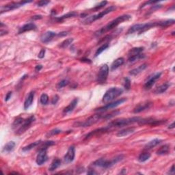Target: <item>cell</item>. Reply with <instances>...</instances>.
I'll use <instances>...</instances> for the list:
<instances>
[{"label":"cell","instance_id":"cell-1","mask_svg":"<svg viewBox=\"0 0 175 175\" xmlns=\"http://www.w3.org/2000/svg\"><path fill=\"white\" fill-rule=\"evenodd\" d=\"M131 16L129 15H123L119 16V17H118L116 19H114V20L111 21V22H109V23H107L105 26H104V27H101V29L95 32V35L97 37L101 36L102 34H103L106 32L112 30V29L117 27L119 24L125 22V21H129L130 19H131Z\"/></svg>","mask_w":175,"mask_h":175},{"label":"cell","instance_id":"cell-2","mask_svg":"<svg viewBox=\"0 0 175 175\" xmlns=\"http://www.w3.org/2000/svg\"><path fill=\"white\" fill-rule=\"evenodd\" d=\"M123 159V155H118V156L116 157L115 158L112 159V160H106L103 158L99 159L95 161L94 162L93 165L95 167H99V168H111L112 166L115 165L116 164H117L118 162L121 161Z\"/></svg>","mask_w":175,"mask_h":175},{"label":"cell","instance_id":"cell-3","mask_svg":"<svg viewBox=\"0 0 175 175\" xmlns=\"http://www.w3.org/2000/svg\"><path fill=\"white\" fill-rule=\"evenodd\" d=\"M140 119V117L121 118V119L115 120V121L111 122L108 125V126L109 127H122L124 126H127V125H131V124L135 123H138Z\"/></svg>","mask_w":175,"mask_h":175},{"label":"cell","instance_id":"cell-4","mask_svg":"<svg viewBox=\"0 0 175 175\" xmlns=\"http://www.w3.org/2000/svg\"><path fill=\"white\" fill-rule=\"evenodd\" d=\"M123 93V90L122 88L117 87L110 88L104 95L103 97V103H108V102L110 103L111 101H112L115 99L121 96Z\"/></svg>","mask_w":175,"mask_h":175},{"label":"cell","instance_id":"cell-5","mask_svg":"<svg viewBox=\"0 0 175 175\" xmlns=\"http://www.w3.org/2000/svg\"><path fill=\"white\" fill-rule=\"evenodd\" d=\"M116 8L115 6H109L107 8H106V9L103 10V11L100 12L99 13L97 14V15L91 16V17H88V18L86 19V20L84 21V23L85 24L92 23L95 22V21L98 20V19H100L103 18L104 16L106 15H107V14L110 13V12L114 11V10H116Z\"/></svg>","mask_w":175,"mask_h":175},{"label":"cell","instance_id":"cell-6","mask_svg":"<svg viewBox=\"0 0 175 175\" xmlns=\"http://www.w3.org/2000/svg\"><path fill=\"white\" fill-rule=\"evenodd\" d=\"M103 118V115L101 114H95L91 116V117H89L88 119H86V121L84 122H78V123H76L75 127H91L92 125H95V123H97V122H99L101 119Z\"/></svg>","mask_w":175,"mask_h":175},{"label":"cell","instance_id":"cell-7","mask_svg":"<svg viewBox=\"0 0 175 175\" xmlns=\"http://www.w3.org/2000/svg\"><path fill=\"white\" fill-rule=\"evenodd\" d=\"M32 2V1H18V2H11L8 3V4L4 5L1 7V9H0V13L3 14L4 12L12 11V10L17 9V8H20V7L23 6V5L26 4V3H31Z\"/></svg>","mask_w":175,"mask_h":175},{"label":"cell","instance_id":"cell-8","mask_svg":"<svg viewBox=\"0 0 175 175\" xmlns=\"http://www.w3.org/2000/svg\"><path fill=\"white\" fill-rule=\"evenodd\" d=\"M109 66L107 64H104L100 68L97 75V82L99 84H104L107 79L109 74Z\"/></svg>","mask_w":175,"mask_h":175},{"label":"cell","instance_id":"cell-9","mask_svg":"<svg viewBox=\"0 0 175 175\" xmlns=\"http://www.w3.org/2000/svg\"><path fill=\"white\" fill-rule=\"evenodd\" d=\"M35 121V117L34 116H31L30 117H29L27 119L25 120L24 123L19 127V128L17 130V132H16V134L17 135H21L23 133L27 131L28 129L30 128L31 126V125Z\"/></svg>","mask_w":175,"mask_h":175},{"label":"cell","instance_id":"cell-10","mask_svg":"<svg viewBox=\"0 0 175 175\" xmlns=\"http://www.w3.org/2000/svg\"><path fill=\"white\" fill-rule=\"evenodd\" d=\"M127 101V99L125 98H123L121 99L116 101L114 102H110V103L107 104V105H105V106H103V107H101L99 108H97L95 109V111L96 112H105V111L108 110L109 109H112L114 108V107H117V106L121 105L122 103H123L124 102H125Z\"/></svg>","mask_w":175,"mask_h":175},{"label":"cell","instance_id":"cell-11","mask_svg":"<svg viewBox=\"0 0 175 175\" xmlns=\"http://www.w3.org/2000/svg\"><path fill=\"white\" fill-rule=\"evenodd\" d=\"M161 75H162V72H156V73H155L154 75L150 76V77H148V80L146 81V83H145L144 88L146 90L151 89V88H152V86L155 84V82H156L157 79H160Z\"/></svg>","mask_w":175,"mask_h":175},{"label":"cell","instance_id":"cell-12","mask_svg":"<svg viewBox=\"0 0 175 175\" xmlns=\"http://www.w3.org/2000/svg\"><path fill=\"white\" fill-rule=\"evenodd\" d=\"M152 105H153V103H152L151 101H144L143 102V103L137 104L135 107V108L133 109V112L134 114H138V113L142 112L143 111L146 110V109L151 108Z\"/></svg>","mask_w":175,"mask_h":175},{"label":"cell","instance_id":"cell-13","mask_svg":"<svg viewBox=\"0 0 175 175\" xmlns=\"http://www.w3.org/2000/svg\"><path fill=\"white\" fill-rule=\"evenodd\" d=\"M75 156V148L74 146H71L68 148L66 155L64 157V161L66 164L71 163L73 162Z\"/></svg>","mask_w":175,"mask_h":175},{"label":"cell","instance_id":"cell-14","mask_svg":"<svg viewBox=\"0 0 175 175\" xmlns=\"http://www.w3.org/2000/svg\"><path fill=\"white\" fill-rule=\"evenodd\" d=\"M48 157H47V149H40L39 150V153L36 157V164L38 165L41 166L47 162Z\"/></svg>","mask_w":175,"mask_h":175},{"label":"cell","instance_id":"cell-15","mask_svg":"<svg viewBox=\"0 0 175 175\" xmlns=\"http://www.w3.org/2000/svg\"><path fill=\"white\" fill-rule=\"evenodd\" d=\"M56 36H57V34L54 32L47 31L43 34H42V36H40V40L43 43H48V42L52 41Z\"/></svg>","mask_w":175,"mask_h":175},{"label":"cell","instance_id":"cell-16","mask_svg":"<svg viewBox=\"0 0 175 175\" xmlns=\"http://www.w3.org/2000/svg\"><path fill=\"white\" fill-rule=\"evenodd\" d=\"M109 129H110V127H109V126H107L106 127H102V128L97 129L96 130L90 132L89 133H88L87 135H86V137H85V139H89L90 137H93V136H95V135H99V134L103 133H105V132L108 131L109 130Z\"/></svg>","mask_w":175,"mask_h":175},{"label":"cell","instance_id":"cell-17","mask_svg":"<svg viewBox=\"0 0 175 175\" xmlns=\"http://www.w3.org/2000/svg\"><path fill=\"white\" fill-rule=\"evenodd\" d=\"M36 29V25L34 23H28L27 24H25L24 25H23L22 27L19 28L18 33L20 34L24 33L25 32L31 31V30H34Z\"/></svg>","mask_w":175,"mask_h":175},{"label":"cell","instance_id":"cell-18","mask_svg":"<svg viewBox=\"0 0 175 175\" xmlns=\"http://www.w3.org/2000/svg\"><path fill=\"white\" fill-rule=\"evenodd\" d=\"M34 95L35 92L34 91H31L30 93L28 94V95L26 97L25 100L24 102V109H27L30 107L32 105L33 101H34Z\"/></svg>","mask_w":175,"mask_h":175},{"label":"cell","instance_id":"cell-19","mask_svg":"<svg viewBox=\"0 0 175 175\" xmlns=\"http://www.w3.org/2000/svg\"><path fill=\"white\" fill-rule=\"evenodd\" d=\"M77 103H78V99H74L69 103V105L64 109L63 114H67L72 112L73 109H75L76 106H77Z\"/></svg>","mask_w":175,"mask_h":175},{"label":"cell","instance_id":"cell-20","mask_svg":"<svg viewBox=\"0 0 175 175\" xmlns=\"http://www.w3.org/2000/svg\"><path fill=\"white\" fill-rule=\"evenodd\" d=\"M155 27H158L157 22H151V23H144L142 30L139 31V34H141L144 33L147 30H149L151 29V28Z\"/></svg>","mask_w":175,"mask_h":175},{"label":"cell","instance_id":"cell-21","mask_svg":"<svg viewBox=\"0 0 175 175\" xmlns=\"http://www.w3.org/2000/svg\"><path fill=\"white\" fill-rule=\"evenodd\" d=\"M134 131H135V128H133V127H129V128H126L124 129L123 130L119 131L117 134H116V135H117L118 137H124V136H126L129 135L131 133H133Z\"/></svg>","mask_w":175,"mask_h":175},{"label":"cell","instance_id":"cell-22","mask_svg":"<svg viewBox=\"0 0 175 175\" xmlns=\"http://www.w3.org/2000/svg\"><path fill=\"white\" fill-rule=\"evenodd\" d=\"M146 67H147V64H143L140 65V66H139L138 67H137V68H135L133 70H130L129 75H132V76L137 75L138 74L140 73V72H142L143 70L146 69Z\"/></svg>","mask_w":175,"mask_h":175},{"label":"cell","instance_id":"cell-23","mask_svg":"<svg viewBox=\"0 0 175 175\" xmlns=\"http://www.w3.org/2000/svg\"><path fill=\"white\" fill-rule=\"evenodd\" d=\"M162 142V141L160 139H157V138L154 139H153V140L150 141L149 142L147 143V144L145 145L144 148L146 150L152 149L153 148H154L155 147V146H157V145L160 144Z\"/></svg>","mask_w":175,"mask_h":175},{"label":"cell","instance_id":"cell-24","mask_svg":"<svg viewBox=\"0 0 175 175\" xmlns=\"http://www.w3.org/2000/svg\"><path fill=\"white\" fill-rule=\"evenodd\" d=\"M124 62H125V60H124L123 58H117L116 60H115L113 62L112 65H111V70H114L117 69L118 67L123 64Z\"/></svg>","mask_w":175,"mask_h":175},{"label":"cell","instance_id":"cell-25","mask_svg":"<svg viewBox=\"0 0 175 175\" xmlns=\"http://www.w3.org/2000/svg\"><path fill=\"white\" fill-rule=\"evenodd\" d=\"M77 15V13L76 12H68V13L66 14V15H64L62 16H61L60 17H57L56 18V20L58 23H60L62 21H63L64 19L70 18V17H74L75 16Z\"/></svg>","mask_w":175,"mask_h":175},{"label":"cell","instance_id":"cell-26","mask_svg":"<svg viewBox=\"0 0 175 175\" xmlns=\"http://www.w3.org/2000/svg\"><path fill=\"white\" fill-rule=\"evenodd\" d=\"M170 86V84L168 82L164 83V84H162L161 86L157 87L156 89H155V93L156 94H162L165 93V92L168 89Z\"/></svg>","mask_w":175,"mask_h":175},{"label":"cell","instance_id":"cell-27","mask_svg":"<svg viewBox=\"0 0 175 175\" xmlns=\"http://www.w3.org/2000/svg\"><path fill=\"white\" fill-rule=\"evenodd\" d=\"M15 142L13 141H10V142H8L7 144L3 146L2 151L3 153H10L12 152L14 150V148L15 147Z\"/></svg>","mask_w":175,"mask_h":175},{"label":"cell","instance_id":"cell-28","mask_svg":"<svg viewBox=\"0 0 175 175\" xmlns=\"http://www.w3.org/2000/svg\"><path fill=\"white\" fill-rule=\"evenodd\" d=\"M143 25L144 24L142 23L133 25V26H131V27L128 30V31H127V34H133L135 32H139V31L142 30Z\"/></svg>","mask_w":175,"mask_h":175},{"label":"cell","instance_id":"cell-29","mask_svg":"<svg viewBox=\"0 0 175 175\" xmlns=\"http://www.w3.org/2000/svg\"><path fill=\"white\" fill-rule=\"evenodd\" d=\"M174 23V19H168V20L163 21H159L157 22V24H158L159 27H167L168 26L172 25Z\"/></svg>","mask_w":175,"mask_h":175},{"label":"cell","instance_id":"cell-30","mask_svg":"<svg viewBox=\"0 0 175 175\" xmlns=\"http://www.w3.org/2000/svg\"><path fill=\"white\" fill-rule=\"evenodd\" d=\"M169 151H170V146L168 144H165L164 145V146H161L160 149L157 150L156 153L159 155H164L168 154Z\"/></svg>","mask_w":175,"mask_h":175},{"label":"cell","instance_id":"cell-31","mask_svg":"<svg viewBox=\"0 0 175 175\" xmlns=\"http://www.w3.org/2000/svg\"><path fill=\"white\" fill-rule=\"evenodd\" d=\"M143 50H144V47H135V48L130 49L128 53L129 57L140 54L143 52Z\"/></svg>","mask_w":175,"mask_h":175},{"label":"cell","instance_id":"cell-32","mask_svg":"<svg viewBox=\"0 0 175 175\" xmlns=\"http://www.w3.org/2000/svg\"><path fill=\"white\" fill-rule=\"evenodd\" d=\"M151 156V154H150L149 153H148V152H143V153H142L139 155L137 160H138V162H141V163H143V162H146V161L149 160Z\"/></svg>","mask_w":175,"mask_h":175},{"label":"cell","instance_id":"cell-33","mask_svg":"<svg viewBox=\"0 0 175 175\" xmlns=\"http://www.w3.org/2000/svg\"><path fill=\"white\" fill-rule=\"evenodd\" d=\"M60 165H61V160H59V159H56V160L53 161L52 163L51 164V165L49 168V170L51 171V172L54 171L55 170L57 169Z\"/></svg>","mask_w":175,"mask_h":175},{"label":"cell","instance_id":"cell-34","mask_svg":"<svg viewBox=\"0 0 175 175\" xmlns=\"http://www.w3.org/2000/svg\"><path fill=\"white\" fill-rule=\"evenodd\" d=\"M40 143H41V141H36V142L31 143L30 144L27 145V146H25V147L23 148L22 151L23 152H27V151H30V150L32 149V148H35L36 146H38V145H40Z\"/></svg>","mask_w":175,"mask_h":175},{"label":"cell","instance_id":"cell-35","mask_svg":"<svg viewBox=\"0 0 175 175\" xmlns=\"http://www.w3.org/2000/svg\"><path fill=\"white\" fill-rule=\"evenodd\" d=\"M24 121H25L24 118H23L19 117V118H16L15 121H14L13 123H12V128L15 129V128H17V127H19L23 123H24Z\"/></svg>","mask_w":175,"mask_h":175},{"label":"cell","instance_id":"cell-36","mask_svg":"<svg viewBox=\"0 0 175 175\" xmlns=\"http://www.w3.org/2000/svg\"><path fill=\"white\" fill-rule=\"evenodd\" d=\"M55 144V142L54 141H46V142H41L40 143V145L41 146H40L39 150L40 149H47L48 148L49 146H53V145Z\"/></svg>","mask_w":175,"mask_h":175},{"label":"cell","instance_id":"cell-37","mask_svg":"<svg viewBox=\"0 0 175 175\" xmlns=\"http://www.w3.org/2000/svg\"><path fill=\"white\" fill-rule=\"evenodd\" d=\"M62 132V130L61 129H54L49 131H48L47 133V134H46V137H52V136H54V135H58V134Z\"/></svg>","mask_w":175,"mask_h":175},{"label":"cell","instance_id":"cell-38","mask_svg":"<svg viewBox=\"0 0 175 175\" xmlns=\"http://www.w3.org/2000/svg\"><path fill=\"white\" fill-rule=\"evenodd\" d=\"M72 42H73V38H68V39L64 40L62 42H61V44L60 45V47L62 49H66Z\"/></svg>","mask_w":175,"mask_h":175},{"label":"cell","instance_id":"cell-39","mask_svg":"<svg viewBox=\"0 0 175 175\" xmlns=\"http://www.w3.org/2000/svg\"><path fill=\"white\" fill-rule=\"evenodd\" d=\"M120 113H121V112H120V111H118V110L113 111V112H112L111 113H109V114H108L103 115V119H105V120L110 119V118H112L113 117H114V116H117V115L119 114Z\"/></svg>","mask_w":175,"mask_h":175},{"label":"cell","instance_id":"cell-40","mask_svg":"<svg viewBox=\"0 0 175 175\" xmlns=\"http://www.w3.org/2000/svg\"><path fill=\"white\" fill-rule=\"evenodd\" d=\"M108 47H109V44H107V43L103 44V45L101 46L99 48L97 49L96 53H95V57H97L98 56H99V55L101 54L102 52H104V51H105V49H107Z\"/></svg>","mask_w":175,"mask_h":175},{"label":"cell","instance_id":"cell-41","mask_svg":"<svg viewBox=\"0 0 175 175\" xmlns=\"http://www.w3.org/2000/svg\"><path fill=\"white\" fill-rule=\"evenodd\" d=\"M145 58L144 55L140 54L138 55H136V56L129 57V62H135L136 60H138L139 59H142V58Z\"/></svg>","mask_w":175,"mask_h":175},{"label":"cell","instance_id":"cell-42","mask_svg":"<svg viewBox=\"0 0 175 175\" xmlns=\"http://www.w3.org/2000/svg\"><path fill=\"white\" fill-rule=\"evenodd\" d=\"M40 103L42 104V105H47L49 102V97L47 94L43 93L42 95L40 96Z\"/></svg>","mask_w":175,"mask_h":175},{"label":"cell","instance_id":"cell-43","mask_svg":"<svg viewBox=\"0 0 175 175\" xmlns=\"http://www.w3.org/2000/svg\"><path fill=\"white\" fill-rule=\"evenodd\" d=\"M68 84H69V81L67 80V79H62L57 84V88L58 89H61V88L68 85Z\"/></svg>","mask_w":175,"mask_h":175},{"label":"cell","instance_id":"cell-44","mask_svg":"<svg viewBox=\"0 0 175 175\" xmlns=\"http://www.w3.org/2000/svg\"><path fill=\"white\" fill-rule=\"evenodd\" d=\"M125 80V84H124V87H125L126 91H129L131 88V81L128 77H125L124 79Z\"/></svg>","mask_w":175,"mask_h":175},{"label":"cell","instance_id":"cell-45","mask_svg":"<svg viewBox=\"0 0 175 175\" xmlns=\"http://www.w3.org/2000/svg\"><path fill=\"white\" fill-rule=\"evenodd\" d=\"M107 1H101V2L99 4H98V5H97L95 7V8H93V10H95V11H97V10H100V9H101V8H103L104 6H105L106 4H107Z\"/></svg>","mask_w":175,"mask_h":175},{"label":"cell","instance_id":"cell-46","mask_svg":"<svg viewBox=\"0 0 175 175\" xmlns=\"http://www.w3.org/2000/svg\"><path fill=\"white\" fill-rule=\"evenodd\" d=\"M50 3V1H45V0H42V1H39L36 3V6L38 7H43L47 6V4Z\"/></svg>","mask_w":175,"mask_h":175},{"label":"cell","instance_id":"cell-47","mask_svg":"<svg viewBox=\"0 0 175 175\" xmlns=\"http://www.w3.org/2000/svg\"><path fill=\"white\" fill-rule=\"evenodd\" d=\"M159 2H160V1H146V2H144V3H142V4L139 6V9H142V8H143L146 6H147V5L152 4V3H157Z\"/></svg>","mask_w":175,"mask_h":175},{"label":"cell","instance_id":"cell-48","mask_svg":"<svg viewBox=\"0 0 175 175\" xmlns=\"http://www.w3.org/2000/svg\"><path fill=\"white\" fill-rule=\"evenodd\" d=\"M162 5H153V6L150 8L149 11H148V14H151L153 12H155V10L160 9V8H162Z\"/></svg>","mask_w":175,"mask_h":175},{"label":"cell","instance_id":"cell-49","mask_svg":"<svg viewBox=\"0 0 175 175\" xmlns=\"http://www.w3.org/2000/svg\"><path fill=\"white\" fill-rule=\"evenodd\" d=\"M58 100H59V97L58 96V95H55V96L53 97L52 99V103L53 105H55V104H56L58 103Z\"/></svg>","mask_w":175,"mask_h":175},{"label":"cell","instance_id":"cell-50","mask_svg":"<svg viewBox=\"0 0 175 175\" xmlns=\"http://www.w3.org/2000/svg\"><path fill=\"white\" fill-rule=\"evenodd\" d=\"M45 49H41V50H40V53L39 54H38V57L39 58H40V59H42V58H43L44 57H45Z\"/></svg>","mask_w":175,"mask_h":175},{"label":"cell","instance_id":"cell-51","mask_svg":"<svg viewBox=\"0 0 175 175\" xmlns=\"http://www.w3.org/2000/svg\"><path fill=\"white\" fill-rule=\"evenodd\" d=\"M12 95V92H11V91L8 92V93L6 94V97H5V101H9L10 99L11 98Z\"/></svg>","mask_w":175,"mask_h":175},{"label":"cell","instance_id":"cell-52","mask_svg":"<svg viewBox=\"0 0 175 175\" xmlns=\"http://www.w3.org/2000/svg\"><path fill=\"white\" fill-rule=\"evenodd\" d=\"M42 18V15H34L33 17H31V20L35 21V20H38V19H41Z\"/></svg>","mask_w":175,"mask_h":175},{"label":"cell","instance_id":"cell-53","mask_svg":"<svg viewBox=\"0 0 175 175\" xmlns=\"http://www.w3.org/2000/svg\"><path fill=\"white\" fill-rule=\"evenodd\" d=\"M174 172H175V170H174V164H173V165L172 166V167H171V168L170 169L168 174H174Z\"/></svg>","mask_w":175,"mask_h":175},{"label":"cell","instance_id":"cell-54","mask_svg":"<svg viewBox=\"0 0 175 175\" xmlns=\"http://www.w3.org/2000/svg\"><path fill=\"white\" fill-rule=\"evenodd\" d=\"M42 68V65H40V64H38V65H36V67H35V70H36V71H40V70H41Z\"/></svg>","mask_w":175,"mask_h":175},{"label":"cell","instance_id":"cell-55","mask_svg":"<svg viewBox=\"0 0 175 175\" xmlns=\"http://www.w3.org/2000/svg\"><path fill=\"white\" fill-rule=\"evenodd\" d=\"M87 174H97L98 173H97V172H95L94 170L91 169V170H89V171H88V172H87Z\"/></svg>","mask_w":175,"mask_h":175},{"label":"cell","instance_id":"cell-56","mask_svg":"<svg viewBox=\"0 0 175 175\" xmlns=\"http://www.w3.org/2000/svg\"><path fill=\"white\" fill-rule=\"evenodd\" d=\"M67 34H67V32H60V33L58 34H57V36L62 37V36H66V35H67Z\"/></svg>","mask_w":175,"mask_h":175},{"label":"cell","instance_id":"cell-57","mask_svg":"<svg viewBox=\"0 0 175 175\" xmlns=\"http://www.w3.org/2000/svg\"><path fill=\"white\" fill-rule=\"evenodd\" d=\"M7 34H8V31L3 30H1V31H0V36H3V35Z\"/></svg>","mask_w":175,"mask_h":175},{"label":"cell","instance_id":"cell-58","mask_svg":"<svg viewBox=\"0 0 175 175\" xmlns=\"http://www.w3.org/2000/svg\"><path fill=\"white\" fill-rule=\"evenodd\" d=\"M81 61L85 62H87V63H91V60L87 59V58H82V59H81Z\"/></svg>","mask_w":175,"mask_h":175},{"label":"cell","instance_id":"cell-59","mask_svg":"<svg viewBox=\"0 0 175 175\" xmlns=\"http://www.w3.org/2000/svg\"><path fill=\"white\" fill-rule=\"evenodd\" d=\"M174 125H175L174 123H172L171 124V125H170V126L168 127V129H174Z\"/></svg>","mask_w":175,"mask_h":175},{"label":"cell","instance_id":"cell-60","mask_svg":"<svg viewBox=\"0 0 175 175\" xmlns=\"http://www.w3.org/2000/svg\"><path fill=\"white\" fill-rule=\"evenodd\" d=\"M126 172H127L126 170H125V169H123V172H121V174H123V173H126Z\"/></svg>","mask_w":175,"mask_h":175}]
</instances>
